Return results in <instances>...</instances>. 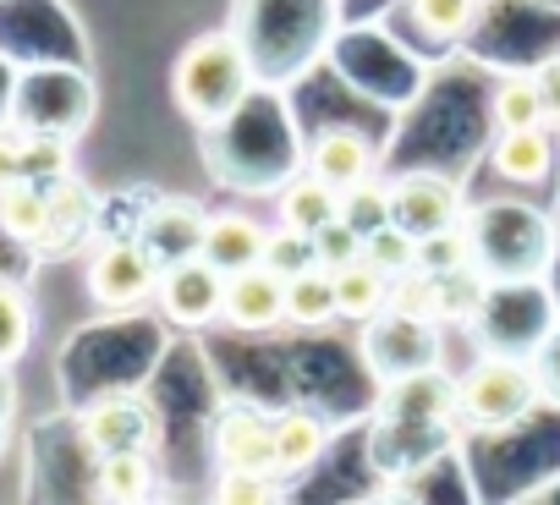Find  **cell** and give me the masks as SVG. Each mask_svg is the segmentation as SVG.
I'll return each mask as SVG.
<instances>
[{"label":"cell","mask_w":560,"mask_h":505,"mask_svg":"<svg viewBox=\"0 0 560 505\" xmlns=\"http://www.w3.org/2000/svg\"><path fill=\"white\" fill-rule=\"evenodd\" d=\"M467 236V270L489 281H544L555 259V231L538 209L527 203H483L478 214L462 220Z\"/></svg>","instance_id":"cell-1"},{"label":"cell","mask_w":560,"mask_h":505,"mask_svg":"<svg viewBox=\"0 0 560 505\" xmlns=\"http://www.w3.org/2000/svg\"><path fill=\"white\" fill-rule=\"evenodd\" d=\"M253 83H258V61L236 34L192 39L171 72V94H176L182 116L198 127H225L253 99Z\"/></svg>","instance_id":"cell-2"},{"label":"cell","mask_w":560,"mask_h":505,"mask_svg":"<svg viewBox=\"0 0 560 505\" xmlns=\"http://www.w3.org/2000/svg\"><path fill=\"white\" fill-rule=\"evenodd\" d=\"M533 407H544L538 374L533 363H522L516 352H489L483 363H472L456 390H451V412L472 428V434H500L516 428L522 418H533Z\"/></svg>","instance_id":"cell-3"},{"label":"cell","mask_w":560,"mask_h":505,"mask_svg":"<svg viewBox=\"0 0 560 505\" xmlns=\"http://www.w3.org/2000/svg\"><path fill=\"white\" fill-rule=\"evenodd\" d=\"M363 357H369V374L380 385H418L440 368V319H423L412 308H390V314H374L369 319V336H363Z\"/></svg>","instance_id":"cell-4"},{"label":"cell","mask_w":560,"mask_h":505,"mask_svg":"<svg viewBox=\"0 0 560 505\" xmlns=\"http://www.w3.org/2000/svg\"><path fill=\"white\" fill-rule=\"evenodd\" d=\"M165 265L154 259L149 242H105L89 259V297L105 314H132L149 297H160Z\"/></svg>","instance_id":"cell-5"},{"label":"cell","mask_w":560,"mask_h":505,"mask_svg":"<svg viewBox=\"0 0 560 505\" xmlns=\"http://www.w3.org/2000/svg\"><path fill=\"white\" fill-rule=\"evenodd\" d=\"M390 220L418 242L456 231L462 225V187L445 171H407L390 181Z\"/></svg>","instance_id":"cell-6"},{"label":"cell","mask_w":560,"mask_h":505,"mask_svg":"<svg viewBox=\"0 0 560 505\" xmlns=\"http://www.w3.org/2000/svg\"><path fill=\"white\" fill-rule=\"evenodd\" d=\"M160 308H165L171 325H187V330L214 325L220 308H225V275L203 259V252H182V259H171L165 275H160Z\"/></svg>","instance_id":"cell-7"},{"label":"cell","mask_w":560,"mask_h":505,"mask_svg":"<svg viewBox=\"0 0 560 505\" xmlns=\"http://www.w3.org/2000/svg\"><path fill=\"white\" fill-rule=\"evenodd\" d=\"M220 319L231 330H247V336H264L275 325H287V281H280L275 270H264V265L225 275V308H220Z\"/></svg>","instance_id":"cell-8"},{"label":"cell","mask_w":560,"mask_h":505,"mask_svg":"<svg viewBox=\"0 0 560 505\" xmlns=\"http://www.w3.org/2000/svg\"><path fill=\"white\" fill-rule=\"evenodd\" d=\"M154 434H160V418L138 396H110V401L89 407V418H83V439L100 456H110V450H149Z\"/></svg>","instance_id":"cell-9"},{"label":"cell","mask_w":560,"mask_h":505,"mask_svg":"<svg viewBox=\"0 0 560 505\" xmlns=\"http://www.w3.org/2000/svg\"><path fill=\"white\" fill-rule=\"evenodd\" d=\"M308 171L319 181L341 187V192L358 187V181H369L374 176V143H369V132H358V127H319L314 143H308Z\"/></svg>","instance_id":"cell-10"},{"label":"cell","mask_w":560,"mask_h":505,"mask_svg":"<svg viewBox=\"0 0 560 505\" xmlns=\"http://www.w3.org/2000/svg\"><path fill=\"white\" fill-rule=\"evenodd\" d=\"M214 456L231 472H264V478H275V423L258 418V412H247V407H231L220 418V428H214Z\"/></svg>","instance_id":"cell-11"},{"label":"cell","mask_w":560,"mask_h":505,"mask_svg":"<svg viewBox=\"0 0 560 505\" xmlns=\"http://www.w3.org/2000/svg\"><path fill=\"white\" fill-rule=\"evenodd\" d=\"M264 242H269V231L258 220H247V214H209L203 231H198V252L220 275L264 265Z\"/></svg>","instance_id":"cell-12"},{"label":"cell","mask_w":560,"mask_h":505,"mask_svg":"<svg viewBox=\"0 0 560 505\" xmlns=\"http://www.w3.org/2000/svg\"><path fill=\"white\" fill-rule=\"evenodd\" d=\"M489 171L511 187H538L555 176V143L544 127H516V132H500L494 149H489Z\"/></svg>","instance_id":"cell-13"},{"label":"cell","mask_w":560,"mask_h":505,"mask_svg":"<svg viewBox=\"0 0 560 505\" xmlns=\"http://www.w3.org/2000/svg\"><path fill=\"white\" fill-rule=\"evenodd\" d=\"M330 428L319 412H280L275 418V478H303L319 467Z\"/></svg>","instance_id":"cell-14"},{"label":"cell","mask_w":560,"mask_h":505,"mask_svg":"<svg viewBox=\"0 0 560 505\" xmlns=\"http://www.w3.org/2000/svg\"><path fill=\"white\" fill-rule=\"evenodd\" d=\"M0 231L23 247H45V236H50V181L23 176V181L0 187Z\"/></svg>","instance_id":"cell-15"},{"label":"cell","mask_w":560,"mask_h":505,"mask_svg":"<svg viewBox=\"0 0 560 505\" xmlns=\"http://www.w3.org/2000/svg\"><path fill=\"white\" fill-rule=\"evenodd\" d=\"M330 220H341V187L319 181L314 171H303L298 181H287V192H280V225L314 236V231H325Z\"/></svg>","instance_id":"cell-16"},{"label":"cell","mask_w":560,"mask_h":505,"mask_svg":"<svg viewBox=\"0 0 560 505\" xmlns=\"http://www.w3.org/2000/svg\"><path fill=\"white\" fill-rule=\"evenodd\" d=\"M336 275V303H341V319H374V314H385V303H390V275L374 265V259H352L347 270H330Z\"/></svg>","instance_id":"cell-17"},{"label":"cell","mask_w":560,"mask_h":505,"mask_svg":"<svg viewBox=\"0 0 560 505\" xmlns=\"http://www.w3.org/2000/svg\"><path fill=\"white\" fill-rule=\"evenodd\" d=\"M341 319V303H336V275L325 265L303 270L287 281V325H308V330H325Z\"/></svg>","instance_id":"cell-18"},{"label":"cell","mask_w":560,"mask_h":505,"mask_svg":"<svg viewBox=\"0 0 560 505\" xmlns=\"http://www.w3.org/2000/svg\"><path fill=\"white\" fill-rule=\"evenodd\" d=\"M94 494L100 500H149L154 494V461H149V450H110V456H100Z\"/></svg>","instance_id":"cell-19"},{"label":"cell","mask_w":560,"mask_h":505,"mask_svg":"<svg viewBox=\"0 0 560 505\" xmlns=\"http://www.w3.org/2000/svg\"><path fill=\"white\" fill-rule=\"evenodd\" d=\"M89 214H94V192L67 171L50 176V236H45V247H67L89 225Z\"/></svg>","instance_id":"cell-20"},{"label":"cell","mask_w":560,"mask_h":505,"mask_svg":"<svg viewBox=\"0 0 560 505\" xmlns=\"http://www.w3.org/2000/svg\"><path fill=\"white\" fill-rule=\"evenodd\" d=\"M549 121V94L538 78H511L500 94H494V127L500 132H516V127H544Z\"/></svg>","instance_id":"cell-21"},{"label":"cell","mask_w":560,"mask_h":505,"mask_svg":"<svg viewBox=\"0 0 560 505\" xmlns=\"http://www.w3.org/2000/svg\"><path fill=\"white\" fill-rule=\"evenodd\" d=\"M363 259H374L390 281H401L407 270H418V236H407L396 220L363 236Z\"/></svg>","instance_id":"cell-22"},{"label":"cell","mask_w":560,"mask_h":505,"mask_svg":"<svg viewBox=\"0 0 560 505\" xmlns=\"http://www.w3.org/2000/svg\"><path fill=\"white\" fill-rule=\"evenodd\" d=\"M412 17L429 39H462L478 23V0H412Z\"/></svg>","instance_id":"cell-23"},{"label":"cell","mask_w":560,"mask_h":505,"mask_svg":"<svg viewBox=\"0 0 560 505\" xmlns=\"http://www.w3.org/2000/svg\"><path fill=\"white\" fill-rule=\"evenodd\" d=\"M314 265H319L314 236H303V231H292V225L269 231V242H264V270H275L280 281H292V275H303V270H314Z\"/></svg>","instance_id":"cell-24"},{"label":"cell","mask_w":560,"mask_h":505,"mask_svg":"<svg viewBox=\"0 0 560 505\" xmlns=\"http://www.w3.org/2000/svg\"><path fill=\"white\" fill-rule=\"evenodd\" d=\"M34 336V319H28V297L12 286V281H0V368H7L12 357H23Z\"/></svg>","instance_id":"cell-25"},{"label":"cell","mask_w":560,"mask_h":505,"mask_svg":"<svg viewBox=\"0 0 560 505\" xmlns=\"http://www.w3.org/2000/svg\"><path fill=\"white\" fill-rule=\"evenodd\" d=\"M341 214L369 236V231H380V225H390V181L380 187L374 176L369 181H358V187H347L341 192Z\"/></svg>","instance_id":"cell-26"},{"label":"cell","mask_w":560,"mask_h":505,"mask_svg":"<svg viewBox=\"0 0 560 505\" xmlns=\"http://www.w3.org/2000/svg\"><path fill=\"white\" fill-rule=\"evenodd\" d=\"M314 252H319L325 270H347L352 259H363V231L341 214V220H330L325 231H314Z\"/></svg>","instance_id":"cell-27"},{"label":"cell","mask_w":560,"mask_h":505,"mask_svg":"<svg viewBox=\"0 0 560 505\" xmlns=\"http://www.w3.org/2000/svg\"><path fill=\"white\" fill-rule=\"evenodd\" d=\"M533 374H538V390L549 407H560V325L544 330V341L533 347Z\"/></svg>","instance_id":"cell-28"},{"label":"cell","mask_w":560,"mask_h":505,"mask_svg":"<svg viewBox=\"0 0 560 505\" xmlns=\"http://www.w3.org/2000/svg\"><path fill=\"white\" fill-rule=\"evenodd\" d=\"M214 500H225V505L275 500V478H264V472H231V467H220V489H214Z\"/></svg>","instance_id":"cell-29"},{"label":"cell","mask_w":560,"mask_h":505,"mask_svg":"<svg viewBox=\"0 0 560 505\" xmlns=\"http://www.w3.org/2000/svg\"><path fill=\"white\" fill-rule=\"evenodd\" d=\"M23 176H28L23 138H0V187H7V181H23Z\"/></svg>","instance_id":"cell-30"}]
</instances>
